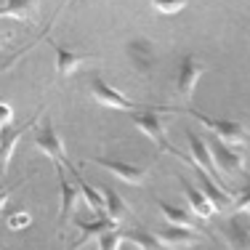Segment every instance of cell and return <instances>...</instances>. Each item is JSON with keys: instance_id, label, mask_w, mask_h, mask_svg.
Returning a JSON list of instances; mask_svg holds the SVG:
<instances>
[{"instance_id": "cell-8", "label": "cell", "mask_w": 250, "mask_h": 250, "mask_svg": "<svg viewBox=\"0 0 250 250\" xmlns=\"http://www.w3.org/2000/svg\"><path fill=\"white\" fill-rule=\"evenodd\" d=\"M45 40L51 43L53 53H56V80H62V83H64V80H69V77H72L85 62H93V59H99L96 53H91V51L77 53V51L64 48V45H59L53 38H48V35H45Z\"/></svg>"}, {"instance_id": "cell-18", "label": "cell", "mask_w": 250, "mask_h": 250, "mask_svg": "<svg viewBox=\"0 0 250 250\" xmlns=\"http://www.w3.org/2000/svg\"><path fill=\"white\" fill-rule=\"evenodd\" d=\"M154 205H157L160 216L165 218V224H168V226H181V229H200L197 221L192 218V213L184 210V208H176V205H170V202H165V200H160V197H154ZM200 231H202V229H200Z\"/></svg>"}, {"instance_id": "cell-24", "label": "cell", "mask_w": 250, "mask_h": 250, "mask_svg": "<svg viewBox=\"0 0 250 250\" xmlns=\"http://www.w3.org/2000/svg\"><path fill=\"white\" fill-rule=\"evenodd\" d=\"M231 210H234V213H250V184L242 189L240 194H237L234 208H231Z\"/></svg>"}, {"instance_id": "cell-6", "label": "cell", "mask_w": 250, "mask_h": 250, "mask_svg": "<svg viewBox=\"0 0 250 250\" xmlns=\"http://www.w3.org/2000/svg\"><path fill=\"white\" fill-rule=\"evenodd\" d=\"M56 178H59V197H62V208H59L56 229H59V237H64V226H67L69 218L77 216V208H80V202H85V200H83L80 189H77L75 184L67 178V173H64L62 165H56Z\"/></svg>"}, {"instance_id": "cell-4", "label": "cell", "mask_w": 250, "mask_h": 250, "mask_svg": "<svg viewBox=\"0 0 250 250\" xmlns=\"http://www.w3.org/2000/svg\"><path fill=\"white\" fill-rule=\"evenodd\" d=\"M88 91H91L93 101H96V104H101V106H106V109H120V112L144 109V106H139V101H133V99L125 96V93L115 91V88H112L99 72H93L91 77H88Z\"/></svg>"}, {"instance_id": "cell-14", "label": "cell", "mask_w": 250, "mask_h": 250, "mask_svg": "<svg viewBox=\"0 0 250 250\" xmlns=\"http://www.w3.org/2000/svg\"><path fill=\"white\" fill-rule=\"evenodd\" d=\"M160 242L168 250H181V248H192L202 242V231L200 229H181V226H163L154 231Z\"/></svg>"}, {"instance_id": "cell-28", "label": "cell", "mask_w": 250, "mask_h": 250, "mask_svg": "<svg viewBox=\"0 0 250 250\" xmlns=\"http://www.w3.org/2000/svg\"><path fill=\"white\" fill-rule=\"evenodd\" d=\"M248 221H250V218H248Z\"/></svg>"}, {"instance_id": "cell-16", "label": "cell", "mask_w": 250, "mask_h": 250, "mask_svg": "<svg viewBox=\"0 0 250 250\" xmlns=\"http://www.w3.org/2000/svg\"><path fill=\"white\" fill-rule=\"evenodd\" d=\"M176 178H178V184H181L184 197H187V202H189V210H192L194 216L202 218V221H208V218H213V216H216L218 210L210 205V202H208V197L202 194V189L197 187V184H194V181H189V178H187V176H181V173H178Z\"/></svg>"}, {"instance_id": "cell-23", "label": "cell", "mask_w": 250, "mask_h": 250, "mask_svg": "<svg viewBox=\"0 0 250 250\" xmlns=\"http://www.w3.org/2000/svg\"><path fill=\"white\" fill-rule=\"evenodd\" d=\"M152 5L160 11V14H178V11H184L189 5V0H152Z\"/></svg>"}, {"instance_id": "cell-22", "label": "cell", "mask_w": 250, "mask_h": 250, "mask_svg": "<svg viewBox=\"0 0 250 250\" xmlns=\"http://www.w3.org/2000/svg\"><path fill=\"white\" fill-rule=\"evenodd\" d=\"M123 242H125V237H123V226H120V229L104 231L96 240V245H99V250H120Z\"/></svg>"}, {"instance_id": "cell-12", "label": "cell", "mask_w": 250, "mask_h": 250, "mask_svg": "<svg viewBox=\"0 0 250 250\" xmlns=\"http://www.w3.org/2000/svg\"><path fill=\"white\" fill-rule=\"evenodd\" d=\"M208 146H210V154H213V160H216V168L221 170L224 178L231 176V173H242V170H245V157H242V152L229 149V146H226L224 141H218L216 136L208 141Z\"/></svg>"}, {"instance_id": "cell-13", "label": "cell", "mask_w": 250, "mask_h": 250, "mask_svg": "<svg viewBox=\"0 0 250 250\" xmlns=\"http://www.w3.org/2000/svg\"><path fill=\"white\" fill-rule=\"evenodd\" d=\"M194 176H197V184H200L202 194H205L208 202H210L218 213H226V210H231V208H234V197H231L224 187H218V184L213 181L205 170H200L197 165H194Z\"/></svg>"}, {"instance_id": "cell-11", "label": "cell", "mask_w": 250, "mask_h": 250, "mask_svg": "<svg viewBox=\"0 0 250 250\" xmlns=\"http://www.w3.org/2000/svg\"><path fill=\"white\" fill-rule=\"evenodd\" d=\"M224 234V242L229 250H250V221L242 218V213H234L218 226Z\"/></svg>"}, {"instance_id": "cell-10", "label": "cell", "mask_w": 250, "mask_h": 250, "mask_svg": "<svg viewBox=\"0 0 250 250\" xmlns=\"http://www.w3.org/2000/svg\"><path fill=\"white\" fill-rule=\"evenodd\" d=\"M208 72V67L200 62L197 56H184L181 59V67H178V77H176V91L184 101H189L194 96V88H197V80Z\"/></svg>"}, {"instance_id": "cell-26", "label": "cell", "mask_w": 250, "mask_h": 250, "mask_svg": "<svg viewBox=\"0 0 250 250\" xmlns=\"http://www.w3.org/2000/svg\"><path fill=\"white\" fill-rule=\"evenodd\" d=\"M11 123H14V109H11L8 101L0 99V128H8Z\"/></svg>"}, {"instance_id": "cell-17", "label": "cell", "mask_w": 250, "mask_h": 250, "mask_svg": "<svg viewBox=\"0 0 250 250\" xmlns=\"http://www.w3.org/2000/svg\"><path fill=\"white\" fill-rule=\"evenodd\" d=\"M125 53H128V59L133 62L136 72H141L146 77L152 75V69H154V48H152L149 40H141V38L130 40V43L125 45Z\"/></svg>"}, {"instance_id": "cell-1", "label": "cell", "mask_w": 250, "mask_h": 250, "mask_svg": "<svg viewBox=\"0 0 250 250\" xmlns=\"http://www.w3.org/2000/svg\"><path fill=\"white\" fill-rule=\"evenodd\" d=\"M163 112H173V106H144V109L130 112V120H133V125L146 136V139L154 141V146H157V149L163 152V154L168 152V154H173L176 160H181L184 165L194 168L192 157H189V154H184V152H178L176 146L170 144L168 139H165V125H163V117H160Z\"/></svg>"}, {"instance_id": "cell-7", "label": "cell", "mask_w": 250, "mask_h": 250, "mask_svg": "<svg viewBox=\"0 0 250 250\" xmlns=\"http://www.w3.org/2000/svg\"><path fill=\"white\" fill-rule=\"evenodd\" d=\"M88 163L99 165V168L109 170L112 176L117 178V181L128 184V187H144L149 173H146V168H141V165H130V163H123V160H112V157H88Z\"/></svg>"}, {"instance_id": "cell-21", "label": "cell", "mask_w": 250, "mask_h": 250, "mask_svg": "<svg viewBox=\"0 0 250 250\" xmlns=\"http://www.w3.org/2000/svg\"><path fill=\"white\" fill-rule=\"evenodd\" d=\"M123 237H125V242L136 245L139 250H168L157 237H154V231L144 229L141 224H136V229H123Z\"/></svg>"}, {"instance_id": "cell-9", "label": "cell", "mask_w": 250, "mask_h": 250, "mask_svg": "<svg viewBox=\"0 0 250 250\" xmlns=\"http://www.w3.org/2000/svg\"><path fill=\"white\" fill-rule=\"evenodd\" d=\"M40 112H43V109H40ZM40 112H35V115L29 117L24 125H19V128H0V178H3L5 170H8L11 157H14V152H16V146H19L21 136H24L29 128H35V123L40 120Z\"/></svg>"}, {"instance_id": "cell-19", "label": "cell", "mask_w": 250, "mask_h": 250, "mask_svg": "<svg viewBox=\"0 0 250 250\" xmlns=\"http://www.w3.org/2000/svg\"><path fill=\"white\" fill-rule=\"evenodd\" d=\"M35 14H38V0H3V3H0V19H3V16H11V19H16V21L32 24Z\"/></svg>"}, {"instance_id": "cell-3", "label": "cell", "mask_w": 250, "mask_h": 250, "mask_svg": "<svg viewBox=\"0 0 250 250\" xmlns=\"http://www.w3.org/2000/svg\"><path fill=\"white\" fill-rule=\"evenodd\" d=\"M32 141H35V146H38L40 152L48 154V157L53 160V165H64L72 176L80 173V170L75 168V163L67 157L64 141H62V136H59V130H56V125H53L51 117H43V123L32 128Z\"/></svg>"}, {"instance_id": "cell-27", "label": "cell", "mask_w": 250, "mask_h": 250, "mask_svg": "<svg viewBox=\"0 0 250 250\" xmlns=\"http://www.w3.org/2000/svg\"><path fill=\"white\" fill-rule=\"evenodd\" d=\"M8 43H11V35H3V32H0V48H5Z\"/></svg>"}, {"instance_id": "cell-2", "label": "cell", "mask_w": 250, "mask_h": 250, "mask_svg": "<svg viewBox=\"0 0 250 250\" xmlns=\"http://www.w3.org/2000/svg\"><path fill=\"white\" fill-rule=\"evenodd\" d=\"M173 112H184V115L194 117L205 130H210L218 141H224L226 146L231 149H242V146L250 144V130L240 123H231V120H216V117H208L197 109H189V106H173Z\"/></svg>"}, {"instance_id": "cell-15", "label": "cell", "mask_w": 250, "mask_h": 250, "mask_svg": "<svg viewBox=\"0 0 250 250\" xmlns=\"http://www.w3.org/2000/svg\"><path fill=\"white\" fill-rule=\"evenodd\" d=\"M75 221V226H77V240L69 245V250H80V248H85L88 242H96L104 231H112V229H120L115 221H109V218H96V221H83L80 216H75L72 218Z\"/></svg>"}, {"instance_id": "cell-5", "label": "cell", "mask_w": 250, "mask_h": 250, "mask_svg": "<svg viewBox=\"0 0 250 250\" xmlns=\"http://www.w3.org/2000/svg\"><path fill=\"white\" fill-rule=\"evenodd\" d=\"M187 141H189V152H192V163L197 165L200 170H205V173L210 176L213 181L218 184V187H224L226 192L231 194L229 181H226V178L221 176V170L216 168V160H213V154H210V146H208V141L202 139L197 130H187Z\"/></svg>"}, {"instance_id": "cell-20", "label": "cell", "mask_w": 250, "mask_h": 250, "mask_svg": "<svg viewBox=\"0 0 250 250\" xmlns=\"http://www.w3.org/2000/svg\"><path fill=\"white\" fill-rule=\"evenodd\" d=\"M101 194H104V202H106V218L109 221H115L120 226L125 221V216H133V208H130V202L123 200V194H117L115 189H101Z\"/></svg>"}, {"instance_id": "cell-25", "label": "cell", "mask_w": 250, "mask_h": 250, "mask_svg": "<svg viewBox=\"0 0 250 250\" xmlns=\"http://www.w3.org/2000/svg\"><path fill=\"white\" fill-rule=\"evenodd\" d=\"M29 221H32V216H29L27 210H19V213H11L8 216L11 229H24V226H29Z\"/></svg>"}]
</instances>
